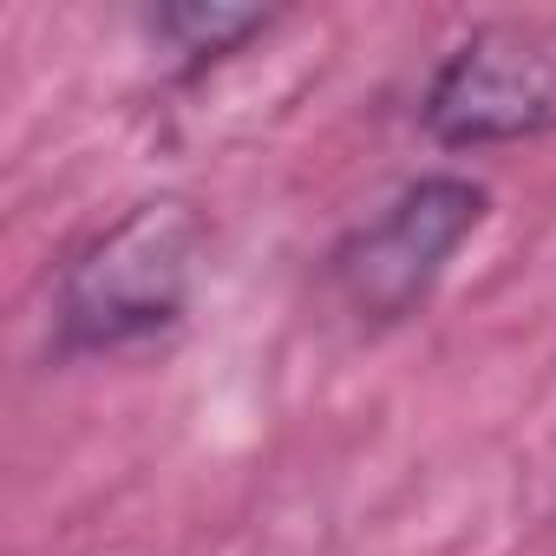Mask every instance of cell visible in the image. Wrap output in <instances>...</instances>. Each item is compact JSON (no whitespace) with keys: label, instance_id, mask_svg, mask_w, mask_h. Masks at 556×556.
Here are the masks:
<instances>
[{"label":"cell","instance_id":"2","mask_svg":"<svg viewBox=\"0 0 556 556\" xmlns=\"http://www.w3.org/2000/svg\"><path fill=\"white\" fill-rule=\"evenodd\" d=\"M426 125L439 144H504L556 131V27H478L439 66Z\"/></svg>","mask_w":556,"mask_h":556},{"label":"cell","instance_id":"3","mask_svg":"<svg viewBox=\"0 0 556 556\" xmlns=\"http://www.w3.org/2000/svg\"><path fill=\"white\" fill-rule=\"evenodd\" d=\"M484 216V190L465 177H426L413 184L380 223L354 229L334 255V289L348 295L354 315L367 321H400L426 302V289L439 282V268L452 262V249L478 229Z\"/></svg>","mask_w":556,"mask_h":556},{"label":"cell","instance_id":"1","mask_svg":"<svg viewBox=\"0 0 556 556\" xmlns=\"http://www.w3.org/2000/svg\"><path fill=\"white\" fill-rule=\"evenodd\" d=\"M203 223L190 203H138L118 216L92 249L66 268V295H60V328L73 348H125L157 328H170L190 302V275H197Z\"/></svg>","mask_w":556,"mask_h":556},{"label":"cell","instance_id":"4","mask_svg":"<svg viewBox=\"0 0 556 556\" xmlns=\"http://www.w3.org/2000/svg\"><path fill=\"white\" fill-rule=\"evenodd\" d=\"M157 27H164L184 53H197V60L210 53V60H216V53H229L242 34H255L262 14H249V8H164Z\"/></svg>","mask_w":556,"mask_h":556}]
</instances>
